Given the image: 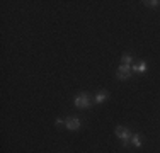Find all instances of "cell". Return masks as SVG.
Wrapping results in <instances>:
<instances>
[{"label":"cell","mask_w":160,"mask_h":153,"mask_svg":"<svg viewBox=\"0 0 160 153\" xmlns=\"http://www.w3.org/2000/svg\"><path fill=\"white\" fill-rule=\"evenodd\" d=\"M73 104H75V107H78V109H87V107H90V104H92V99H90L89 94L82 92V94L75 95Z\"/></svg>","instance_id":"6da1fadb"},{"label":"cell","mask_w":160,"mask_h":153,"mask_svg":"<svg viewBox=\"0 0 160 153\" xmlns=\"http://www.w3.org/2000/svg\"><path fill=\"white\" fill-rule=\"evenodd\" d=\"M116 136L119 138L124 145H128L129 141H131L133 135H131V131H129L128 128H124V126H116Z\"/></svg>","instance_id":"7a4b0ae2"},{"label":"cell","mask_w":160,"mask_h":153,"mask_svg":"<svg viewBox=\"0 0 160 153\" xmlns=\"http://www.w3.org/2000/svg\"><path fill=\"white\" fill-rule=\"evenodd\" d=\"M131 73H133V65L131 67H129V65H121V67L118 68V72H116V76L119 80H126V78L131 76Z\"/></svg>","instance_id":"3957f363"},{"label":"cell","mask_w":160,"mask_h":153,"mask_svg":"<svg viewBox=\"0 0 160 153\" xmlns=\"http://www.w3.org/2000/svg\"><path fill=\"white\" fill-rule=\"evenodd\" d=\"M65 128L70 129V131H77L80 128V119L78 117H67L65 119Z\"/></svg>","instance_id":"277c9868"},{"label":"cell","mask_w":160,"mask_h":153,"mask_svg":"<svg viewBox=\"0 0 160 153\" xmlns=\"http://www.w3.org/2000/svg\"><path fill=\"white\" fill-rule=\"evenodd\" d=\"M109 99V92H99V94L96 95V99H94V102H96V104H102V102H106Z\"/></svg>","instance_id":"5b68a950"},{"label":"cell","mask_w":160,"mask_h":153,"mask_svg":"<svg viewBox=\"0 0 160 153\" xmlns=\"http://www.w3.org/2000/svg\"><path fill=\"white\" fill-rule=\"evenodd\" d=\"M121 61H123V65H129V67H131V63H133V55L124 53V55L121 56Z\"/></svg>","instance_id":"8992f818"},{"label":"cell","mask_w":160,"mask_h":153,"mask_svg":"<svg viewBox=\"0 0 160 153\" xmlns=\"http://www.w3.org/2000/svg\"><path fill=\"white\" fill-rule=\"evenodd\" d=\"M133 72H136V73H145V72H147V63L142 61L138 67H133Z\"/></svg>","instance_id":"52a82bcc"},{"label":"cell","mask_w":160,"mask_h":153,"mask_svg":"<svg viewBox=\"0 0 160 153\" xmlns=\"http://www.w3.org/2000/svg\"><path fill=\"white\" fill-rule=\"evenodd\" d=\"M131 143L135 145L136 148H140V146H142V141H140V135H138V133H136V135H133V136H131Z\"/></svg>","instance_id":"ba28073f"},{"label":"cell","mask_w":160,"mask_h":153,"mask_svg":"<svg viewBox=\"0 0 160 153\" xmlns=\"http://www.w3.org/2000/svg\"><path fill=\"white\" fill-rule=\"evenodd\" d=\"M145 5H147V7H158L160 5V2H158V0H145Z\"/></svg>","instance_id":"9c48e42d"}]
</instances>
